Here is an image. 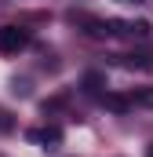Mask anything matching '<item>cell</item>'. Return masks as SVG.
I'll use <instances>...</instances> for the list:
<instances>
[{
    "mask_svg": "<svg viewBox=\"0 0 153 157\" xmlns=\"http://www.w3.org/2000/svg\"><path fill=\"white\" fill-rule=\"evenodd\" d=\"M124 4H131V0H124Z\"/></svg>",
    "mask_w": 153,
    "mask_h": 157,
    "instance_id": "obj_9",
    "label": "cell"
},
{
    "mask_svg": "<svg viewBox=\"0 0 153 157\" xmlns=\"http://www.w3.org/2000/svg\"><path fill=\"white\" fill-rule=\"evenodd\" d=\"M146 157H153V143H150V146H146Z\"/></svg>",
    "mask_w": 153,
    "mask_h": 157,
    "instance_id": "obj_8",
    "label": "cell"
},
{
    "mask_svg": "<svg viewBox=\"0 0 153 157\" xmlns=\"http://www.w3.org/2000/svg\"><path fill=\"white\" fill-rule=\"evenodd\" d=\"M26 139H29V143H40L44 150H55V146L62 143V132H58V128H33V132H26Z\"/></svg>",
    "mask_w": 153,
    "mask_h": 157,
    "instance_id": "obj_3",
    "label": "cell"
},
{
    "mask_svg": "<svg viewBox=\"0 0 153 157\" xmlns=\"http://www.w3.org/2000/svg\"><path fill=\"white\" fill-rule=\"evenodd\" d=\"M22 48H29V29H22V26H0V55H18Z\"/></svg>",
    "mask_w": 153,
    "mask_h": 157,
    "instance_id": "obj_1",
    "label": "cell"
},
{
    "mask_svg": "<svg viewBox=\"0 0 153 157\" xmlns=\"http://www.w3.org/2000/svg\"><path fill=\"white\" fill-rule=\"evenodd\" d=\"M102 88H106V77H102V73H88V77H84V91H88V95L102 99Z\"/></svg>",
    "mask_w": 153,
    "mask_h": 157,
    "instance_id": "obj_5",
    "label": "cell"
},
{
    "mask_svg": "<svg viewBox=\"0 0 153 157\" xmlns=\"http://www.w3.org/2000/svg\"><path fill=\"white\" fill-rule=\"evenodd\" d=\"M131 102L135 106H153V88H135L131 91Z\"/></svg>",
    "mask_w": 153,
    "mask_h": 157,
    "instance_id": "obj_6",
    "label": "cell"
},
{
    "mask_svg": "<svg viewBox=\"0 0 153 157\" xmlns=\"http://www.w3.org/2000/svg\"><path fill=\"white\" fill-rule=\"evenodd\" d=\"M102 106L113 110V113H128L135 102H131V95H110V91H106V95H102Z\"/></svg>",
    "mask_w": 153,
    "mask_h": 157,
    "instance_id": "obj_4",
    "label": "cell"
},
{
    "mask_svg": "<svg viewBox=\"0 0 153 157\" xmlns=\"http://www.w3.org/2000/svg\"><path fill=\"white\" fill-rule=\"evenodd\" d=\"M110 37L146 40V37H150V22H131V18H110Z\"/></svg>",
    "mask_w": 153,
    "mask_h": 157,
    "instance_id": "obj_2",
    "label": "cell"
},
{
    "mask_svg": "<svg viewBox=\"0 0 153 157\" xmlns=\"http://www.w3.org/2000/svg\"><path fill=\"white\" fill-rule=\"evenodd\" d=\"M0 132H11V117H7V110H0Z\"/></svg>",
    "mask_w": 153,
    "mask_h": 157,
    "instance_id": "obj_7",
    "label": "cell"
}]
</instances>
